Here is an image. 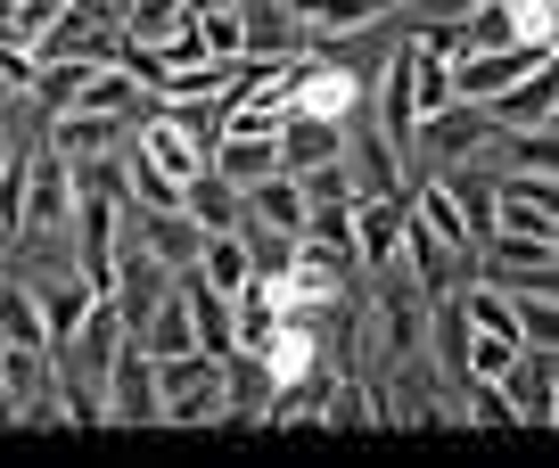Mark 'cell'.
I'll use <instances>...</instances> for the list:
<instances>
[{
	"label": "cell",
	"instance_id": "obj_5",
	"mask_svg": "<svg viewBox=\"0 0 559 468\" xmlns=\"http://www.w3.org/2000/svg\"><path fill=\"white\" fill-rule=\"evenodd\" d=\"M535 67H551V50L543 41H502V50H469L453 67V99H493V91L526 83Z\"/></svg>",
	"mask_w": 559,
	"mask_h": 468
},
{
	"label": "cell",
	"instance_id": "obj_7",
	"mask_svg": "<svg viewBox=\"0 0 559 468\" xmlns=\"http://www.w3.org/2000/svg\"><path fill=\"white\" fill-rule=\"evenodd\" d=\"M477 107H486V123H493V132H551L559 83H551V67H535V74H526V83L493 91V99H477Z\"/></svg>",
	"mask_w": 559,
	"mask_h": 468
},
{
	"label": "cell",
	"instance_id": "obj_9",
	"mask_svg": "<svg viewBox=\"0 0 559 468\" xmlns=\"http://www.w3.org/2000/svg\"><path fill=\"white\" fill-rule=\"evenodd\" d=\"M493 386H502L510 419L543 428V419H551V346H519V353H510V370H502Z\"/></svg>",
	"mask_w": 559,
	"mask_h": 468
},
{
	"label": "cell",
	"instance_id": "obj_13",
	"mask_svg": "<svg viewBox=\"0 0 559 468\" xmlns=\"http://www.w3.org/2000/svg\"><path fill=\"white\" fill-rule=\"evenodd\" d=\"M140 148L157 156V173L174 181V190H181V181H198V173H206V148H198V140L181 132L174 116H157V123H140Z\"/></svg>",
	"mask_w": 559,
	"mask_h": 468
},
{
	"label": "cell",
	"instance_id": "obj_11",
	"mask_svg": "<svg viewBox=\"0 0 559 468\" xmlns=\"http://www.w3.org/2000/svg\"><path fill=\"white\" fill-rule=\"evenodd\" d=\"M337 116H305V107H280V173H305V165H337Z\"/></svg>",
	"mask_w": 559,
	"mask_h": 468
},
{
	"label": "cell",
	"instance_id": "obj_25",
	"mask_svg": "<svg viewBox=\"0 0 559 468\" xmlns=\"http://www.w3.org/2000/svg\"><path fill=\"white\" fill-rule=\"evenodd\" d=\"M9 148H17V140H9V116H0V165H9Z\"/></svg>",
	"mask_w": 559,
	"mask_h": 468
},
{
	"label": "cell",
	"instance_id": "obj_26",
	"mask_svg": "<svg viewBox=\"0 0 559 468\" xmlns=\"http://www.w3.org/2000/svg\"><path fill=\"white\" fill-rule=\"evenodd\" d=\"M9 99H17V91H9V74H0V107H9Z\"/></svg>",
	"mask_w": 559,
	"mask_h": 468
},
{
	"label": "cell",
	"instance_id": "obj_10",
	"mask_svg": "<svg viewBox=\"0 0 559 468\" xmlns=\"http://www.w3.org/2000/svg\"><path fill=\"white\" fill-rule=\"evenodd\" d=\"M123 132H140V123H123V116H91V107H67V116H50V148L67 156V165H83V156H116L123 148Z\"/></svg>",
	"mask_w": 559,
	"mask_h": 468
},
{
	"label": "cell",
	"instance_id": "obj_20",
	"mask_svg": "<svg viewBox=\"0 0 559 468\" xmlns=\"http://www.w3.org/2000/svg\"><path fill=\"white\" fill-rule=\"evenodd\" d=\"M190 25V0H123V41H165Z\"/></svg>",
	"mask_w": 559,
	"mask_h": 468
},
{
	"label": "cell",
	"instance_id": "obj_4",
	"mask_svg": "<svg viewBox=\"0 0 559 468\" xmlns=\"http://www.w3.org/2000/svg\"><path fill=\"white\" fill-rule=\"evenodd\" d=\"M25 230H74V165L50 140L25 156Z\"/></svg>",
	"mask_w": 559,
	"mask_h": 468
},
{
	"label": "cell",
	"instance_id": "obj_2",
	"mask_svg": "<svg viewBox=\"0 0 559 468\" xmlns=\"http://www.w3.org/2000/svg\"><path fill=\"white\" fill-rule=\"evenodd\" d=\"M477 279H486L493 296H551V239H510V230H493L486 247H477Z\"/></svg>",
	"mask_w": 559,
	"mask_h": 468
},
{
	"label": "cell",
	"instance_id": "obj_6",
	"mask_svg": "<svg viewBox=\"0 0 559 468\" xmlns=\"http://www.w3.org/2000/svg\"><path fill=\"white\" fill-rule=\"evenodd\" d=\"M107 419H123V428H148L157 419V362L123 337V353L107 362Z\"/></svg>",
	"mask_w": 559,
	"mask_h": 468
},
{
	"label": "cell",
	"instance_id": "obj_21",
	"mask_svg": "<svg viewBox=\"0 0 559 468\" xmlns=\"http://www.w3.org/2000/svg\"><path fill=\"white\" fill-rule=\"evenodd\" d=\"M83 83H91V67H74V58H67V67H41L34 74V107H41V116H67V107L83 99Z\"/></svg>",
	"mask_w": 559,
	"mask_h": 468
},
{
	"label": "cell",
	"instance_id": "obj_17",
	"mask_svg": "<svg viewBox=\"0 0 559 468\" xmlns=\"http://www.w3.org/2000/svg\"><path fill=\"white\" fill-rule=\"evenodd\" d=\"M190 272L206 279V288H223V296H239L247 279H255V272H247V247L230 239V230H206V247H198V263H190Z\"/></svg>",
	"mask_w": 559,
	"mask_h": 468
},
{
	"label": "cell",
	"instance_id": "obj_12",
	"mask_svg": "<svg viewBox=\"0 0 559 468\" xmlns=\"http://www.w3.org/2000/svg\"><path fill=\"white\" fill-rule=\"evenodd\" d=\"M239 214H255V223L280 230V239H305V190H297V173H263L255 190H239Z\"/></svg>",
	"mask_w": 559,
	"mask_h": 468
},
{
	"label": "cell",
	"instance_id": "obj_16",
	"mask_svg": "<svg viewBox=\"0 0 559 468\" xmlns=\"http://www.w3.org/2000/svg\"><path fill=\"white\" fill-rule=\"evenodd\" d=\"M181 214H190L198 230H230V223H239V190H230V181L206 165L198 181H181Z\"/></svg>",
	"mask_w": 559,
	"mask_h": 468
},
{
	"label": "cell",
	"instance_id": "obj_24",
	"mask_svg": "<svg viewBox=\"0 0 559 468\" xmlns=\"http://www.w3.org/2000/svg\"><path fill=\"white\" fill-rule=\"evenodd\" d=\"M510 321H519V346H551V337H559L551 296H526V304H510Z\"/></svg>",
	"mask_w": 559,
	"mask_h": 468
},
{
	"label": "cell",
	"instance_id": "obj_19",
	"mask_svg": "<svg viewBox=\"0 0 559 468\" xmlns=\"http://www.w3.org/2000/svg\"><path fill=\"white\" fill-rule=\"evenodd\" d=\"M305 239L330 247V255H346V263H362L354 255V206L346 197H313V206H305Z\"/></svg>",
	"mask_w": 559,
	"mask_h": 468
},
{
	"label": "cell",
	"instance_id": "obj_1",
	"mask_svg": "<svg viewBox=\"0 0 559 468\" xmlns=\"http://www.w3.org/2000/svg\"><path fill=\"white\" fill-rule=\"evenodd\" d=\"M223 411V362L214 353H165L157 362V419H174V428H206V419Z\"/></svg>",
	"mask_w": 559,
	"mask_h": 468
},
{
	"label": "cell",
	"instance_id": "obj_8",
	"mask_svg": "<svg viewBox=\"0 0 559 468\" xmlns=\"http://www.w3.org/2000/svg\"><path fill=\"white\" fill-rule=\"evenodd\" d=\"M239 50L247 58H305V25L288 0H239Z\"/></svg>",
	"mask_w": 559,
	"mask_h": 468
},
{
	"label": "cell",
	"instance_id": "obj_23",
	"mask_svg": "<svg viewBox=\"0 0 559 468\" xmlns=\"http://www.w3.org/2000/svg\"><path fill=\"white\" fill-rule=\"evenodd\" d=\"M198 41H206V58H247L239 50V0L230 9H198Z\"/></svg>",
	"mask_w": 559,
	"mask_h": 468
},
{
	"label": "cell",
	"instance_id": "obj_15",
	"mask_svg": "<svg viewBox=\"0 0 559 468\" xmlns=\"http://www.w3.org/2000/svg\"><path fill=\"white\" fill-rule=\"evenodd\" d=\"M34 304H41V321H50V346H67V337L83 329V312H91V288H83V272H50V279H34Z\"/></svg>",
	"mask_w": 559,
	"mask_h": 468
},
{
	"label": "cell",
	"instance_id": "obj_22",
	"mask_svg": "<svg viewBox=\"0 0 559 468\" xmlns=\"http://www.w3.org/2000/svg\"><path fill=\"white\" fill-rule=\"evenodd\" d=\"M510 353H519V337H502V329H486V321H469V379H502L510 370Z\"/></svg>",
	"mask_w": 559,
	"mask_h": 468
},
{
	"label": "cell",
	"instance_id": "obj_14",
	"mask_svg": "<svg viewBox=\"0 0 559 468\" xmlns=\"http://www.w3.org/2000/svg\"><path fill=\"white\" fill-rule=\"evenodd\" d=\"M132 346L148 353V362H165V353H190V346H198V321H190V304H181V288H165V304L132 329Z\"/></svg>",
	"mask_w": 559,
	"mask_h": 468
},
{
	"label": "cell",
	"instance_id": "obj_3",
	"mask_svg": "<svg viewBox=\"0 0 559 468\" xmlns=\"http://www.w3.org/2000/svg\"><path fill=\"white\" fill-rule=\"evenodd\" d=\"M379 272V321H386V362H419V337H428V296L403 272V255L370 263Z\"/></svg>",
	"mask_w": 559,
	"mask_h": 468
},
{
	"label": "cell",
	"instance_id": "obj_18",
	"mask_svg": "<svg viewBox=\"0 0 559 468\" xmlns=\"http://www.w3.org/2000/svg\"><path fill=\"white\" fill-rule=\"evenodd\" d=\"M230 239L247 247V272H255V279H280V272H288V255H297V239H280V230H263L255 214H239V223H230Z\"/></svg>",
	"mask_w": 559,
	"mask_h": 468
}]
</instances>
